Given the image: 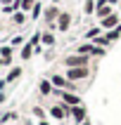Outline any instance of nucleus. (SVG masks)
<instances>
[{"label":"nucleus","mask_w":121,"mask_h":125,"mask_svg":"<svg viewBox=\"0 0 121 125\" xmlns=\"http://www.w3.org/2000/svg\"><path fill=\"white\" fill-rule=\"evenodd\" d=\"M95 10H97V0H83V14L85 17H95Z\"/></svg>","instance_id":"12"},{"label":"nucleus","mask_w":121,"mask_h":125,"mask_svg":"<svg viewBox=\"0 0 121 125\" xmlns=\"http://www.w3.org/2000/svg\"><path fill=\"white\" fill-rule=\"evenodd\" d=\"M97 24L105 28V31H112V28H116V26L121 24V14H119V10H116V12H112L109 17H105L102 21H97Z\"/></svg>","instance_id":"7"},{"label":"nucleus","mask_w":121,"mask_h":125,"mask_svg":"<svg viewBox=\"0 0 121 125\" xmlns=\"http://www.w3.org/2000/svg\"><path fill=\"white\" fill-rule=\"evenodd\" d=\"M0 12H2V5H0Z\"/></svg>","instance_id":"26"},{"label":"nucleus","mask_w":121,"mask_h":125,"mask_svg":"<svg viewBox=\"0 0 121 125\" xmlns=\"http://www.w3.org/2000/svg\"><path fill=\"white\" fill-rule=\"evenodd\" d=\"M33 116H36V118H38V120H45V118H48V113L43 111L40 106H33Z\"/></svg>","instance_id":"19"},{"label":"nucleus","mask_w":121,"mask_h":125,"mask_svg":"<svg viewBox=\"0 0 121 125\" xmlns=\"http://www.w3.org/2000/svg\"><path fill=\"white\" fill-rule=\"evenodd\" d=\"M0 59H5L7 64L12 62V45H5V47H0Z\"/></svg>","instance_id":"15"},{"label":"nucleus","mask_w":121,"mask_h":125,"mask_svg":"<svg viewBox=\"0 0 121 125\" xmlns=\"http://www.w3.org/2000/svg\"><path fill=\"white\" fill-rule=\"evenodd\" d=\"M12 21L17 24V26H21V24L26 21V12H21V10H19V12H14L12 14Z\"/></svg>","instance_id":"17"},{"label":"nucleus","mask_w":121,"mask_h":125,"mask_svg":"<svg viewBox=\"0 0 121 125\" xmlns=\"http://www.w3.org/2000/svg\"><path fill=\"white\" fill-rule=\"evenodd\" d=\"M93 57L88 54H78V52H71V54H67L62 59V64L67 66V69H76V66H90Z\"/></svg>","instance_id":"2"},{"label":"nucleus","mask_w":121,"mask_h":125,"mask_svg":"<svg viewBox=\"0 0 121 125\" xmlns=\"http://www.w3.org/2000/svg\"><path fill=\"white\" fill-rule=\"evenodd\" d=\"M105 35L112 40V45H114V42H119V40H121V24H119L116 28H112V31H105Z\"/></svg>","instance_id":"13"},{"label":"nucleus","mask_w":121,"mask_h":125,"mask_svg":"<svg viewBox=\"0 0 121 125\" xmlns=\"http://www.w3.org/2000/svg\"><path fill=\"white\" fill-rule=\"evenodd\" d=\"M71 24H74V14H71L69 10H62L59 19H57V31H59V33H69Z\"/></svg>","instance_id":"5"},{"label":"nucleus","mask_w":121,"mask_h":125,"mask_svg":"<svg viewBox=\"0 0 121 125\" xmlns=\"http://www.w3.org/2000/svg\"><path fill=\"white\" fill-rule=\"evenodd\" d=\"M81 125H93V123H90V118H88V120H85V123H81Z\"/></svg>","instance_id":"23"},{"label":"nucleus","mask_w":121,"mask_h":125,"mask_svg":"<svg viewBox=\"0 0 121 125\" xmlns=\"http://www.w3.org/2000/svg\"><path fill=\"white\" fill-rule=\"evenodd\" d=\"M102 33H105V28L100 26V24H97V26H90V28L83 33V40H95V38H100Z\"/></svg>","instance_id":"10"},{"label":"nucleus","mask_w":121,"mask_h":125,"mask_svg":"<svg viewBox=\"0 0 121 125\" xmlns=\"http://www.w3.org/2000/svg\"><path fill=\"white\" fill-rule=\"evenodd\" d=\"M33 52H36L33 45H31V42H24V45H21V50H19V57L26 62V59H31V57H33Z\"/></svg>","instance_id":"11"},{"label":"nucleus","mask_w":121,"mask_h":125,"mask_svg":"<svg viewBox=\"0 0 121 125\" xmlns=\"http://www.w3.org/2000/svg\"><path fill=\"white\" fill-rule=\"evenodd\" d=\"M116 10H119V14H121V5H119V7H116Z\"/></svg>","instance_id":"25"},{"label":"nucleus","mask_w":121,"mask_h":125,"mask_svg":"<svg viewBox=\"0 0 121 125\" xmlns=\"http://www.w3.org/2000/svg\"><path fill=\"white\" fill-rule=\"evenodd\" d=\"M36 2H38V0H21V12H31V10H33V5Z\"/></svg>","instance_id":"18"},{"label":"nucleus","mask_w":121,"mask_h":125,"mask_svg":"<svg viewBox=\"0 0 121 125\" xmlns=\"http://www.w3.org/2000/svg\"><path fill=\"white\" fill-rule=\"evenodd\" d=\"M40 45H43V47H55V45H57V35H55V31L45 28V31H43V35H40Z\"/></svg>","instance_id":"8"},{"label":"nucleus","mask_w":121,"mask_h":125,"mask_svg":"<svg viewBox=\"0 0 121 125\" xmlns=\"http://www.w3.org/2000/svg\"><path fill=\"white\" fill-rule=\"evenodd\" d=\"M0 2H2V7H7V5H12L14 0H0Z\"/></svg>","instance_id":"21"},{"label":"nucleus","mask_w":121,"mask_h":125,"mask_svg":"<svg viewBox=\"0 0 121 125\" xmlns=\"http://www.w3.org/2000/svg\"><path fill=\"white\" fill-rule=\"evenodd\" d=\"M93 69L90 66H76V69H64V76L69 78V80H74V83H81V80H85V78H90Z\"/></svg>","instance_id":"3"},{"label":"nucleus","mask_w":121,"mask_h":125,"mask_svg":"<svg viewBox=\"0 0 121 125\" xmlns=\"http://www.w3.org/2000/svg\"><path fill=\"white\" fill-rule=\"evenodd\" d=\"M19 76H21V66H14V69L7 73V78H5V80H7V83H12V80H17Z\"/></svg>","instance_id":"16"},{"label":"nucleus","mask_w":121,"mask_h":125,"mask_svg":"<svg viewBox=\"0 0 121 125\" xmlns=\"http://www.w3.org/2000/svg\"><path fill=\"white\" fill-rule=\"evenodd\" d=\"M69 111H71V106L62 104V102H57V104H52V106L48 109V116L62 123V120H67V118H69Z\"/></svg>","instance_id":"4"},{"label":"nucleus","mask_w":121,"mask_h":125,"mask_svg":"<svg viewBox=\"0 0 121 125\" xmlns=\"http://www.w3.org/2000/svg\"><path fill=\"white\" fill-rule=\"evenodd\" d=\"M74 52H78V54H88V57H95V59H100V57H105L109 50H107V47H100V45H95L93 40H83V42H78L76 47H74Z\"/></svg>","instance_id":"1"},{"label":"nucleus","mask_w":121,"mask_h":125,"mask_svg":"<svg viewBox=\"0 0 121 125\" xmlns=\"http://www.w3.org/2000/svg\"><path fill=\"white\" fill-rule=\"evenodd\" d=\"M69 118L74 120V125H81L88 120V109H85V104H78V106H71L69 111Z\"/></svg>","instance_id":"6"},{"label":"nucleus","mask_w":121,"mask_h":125,"mask_svg":"<svg viewBox=\"0 0 121 125\" xmlns=\"http://www.w3.org/2000/svg\"><path fill=\"white\" fill-rule=\"evenodd\" d=\"M17 45H24V38H21V35H17V38L12 40V47H17Z\"/></svg>","instance_id":"20"},{"label":"nucleus","mask_w":121,"mask_h":125,"mask_svg":"<svg viewBox=\"0 0 121 125\" xmlns=\"http://www.w3.org/2000/svg\"><path fill=\"white\" fill-rule=\"evenodd\" d=\"M36 125H50V120H48V118H45V120H38Z\"/></svg>","instance_id":"22"},{"label":"nucleus","mask_w":121,"mask_h":125,"mask_svg":"<svg viewBox=\"0 0 121 125\" xmlns=\"http://www.w3.org/2000/svg\"><path fill=\"white\" fill-rule=\"evenodd\" d=\"M28 17H31V19H40V17H43V5H40V0H38V2H36V5H33V10H31V12H28Z\"/></svg>","instance_id":"14"},{"label":"nucleus","mask_w":121,"mask_h":125,"mask_svg":"<svg viewBox=\"0 0 121 125\" xmlns=\"http://www.w3.org/2000/svg\"><path fill=\"white\" fill-rule=\"evenodd\" d=\"M38 92H40L43 97H50V94L55 92V85L50 83V78H43L40 83H38Z\"/></svg>","instance_id":"9"},{"label":"nucleus","mask_w":121,"mask_h":125,"mask_svg":"<svg viewBox=\"0 0 121 125\" xmlns=\"http://www.w3.org/2000/svg\"><path fill=\"white\" fill-rule=\"evenodd\" d=\"M59 2H62V0H52V5H59Z\"/></svg>","instance_id":"24"}]
</instances>
